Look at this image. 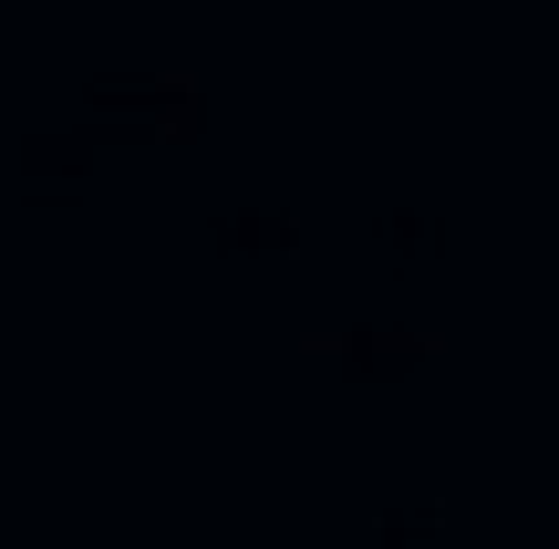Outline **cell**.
Masks as SVG:
<instances>
[{
  "label": "cell",
  "instance_id": "obj_1",
  "mask_svg": "<svg viewBox=\"0 0 559 549\" xmlns=\"http://www.w3.org/2000/svg\"><path fill=\"white\" fill-rule=\"evenodd\" d=\"M104 135H32L21 145V177H32V198H73L83 177H94Z\"/></svg>",
  "mask_w": 559,
  "mask_h": 549
},
{
  "label": "cell",
  "instance_id": "obj_2",
  "mask_svg": "<svg viewBox=\"0 0 559 549\" xmlns=\"http://www.w3.org/2000/svg\"><path fill=\"white\" fill-rule=\"evenodd\" d=\"M83 115H94L104 135H145V124H156V73H94L83 83Z\"/></svg>",
  "mask_w": 559,
  "mask_h": 549
},
{
  "label": "cell",
  "instance_id": "obj_3",
  "mask_svg": "<svg viewBox=\"0 0 559 549\" xmlns=\"http://www.w3.org/2000/svg\"><path fill=\"white\" fill-rule=\"evenodd\" d=\"M218 249H228V260H280V249H300V218H270V207H228V218H218Z\"/></svg>",
  "mask_w": 559,
  "mask_h": 549
},
{
  "label": "cell",
  "instance_id": "obj_4",
  "mask_svg": "<svg viewBox=\"0 0 559 549\" xmlns=\"http://www.w3.org/2000/svg\"><path fill=\"white\" fill-rule=\"evenodd\" d=\"M156 145H198L207 135V104H198V73H156Z\"/></svg>",
  "mask_w": 559,
  "mask_h": 549
},
{
  "label": "cell",
  "instance_id": "obj_5",
  "mask_svg": "<svg viewBox=\"0 0 559 549\" xmlns=\"http://www.w3.org/2000/svg\"><path fill=\"white\" fill-rule=\"evenodd\" d=\"M373 549H436V529H425V518H383Z\"/></svg>",
  "mask_w": 559,
  "mask_h": 549
}]
</instances>
